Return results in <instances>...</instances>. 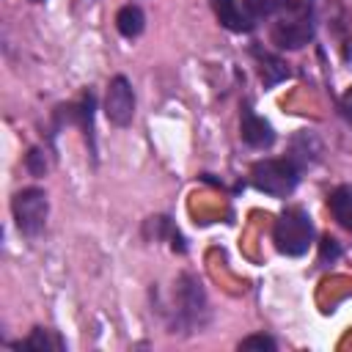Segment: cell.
<instances>
[{"mask_svg":"<svg viewBox=\"0 0 352 352\" xmlns=\"http://www.w3.org/2000/svg\"><path fill=\"white\" fill-rule=\"evenodd\" d=\"M338 107H341V116H344V121L352 126V85L344 91V96H341V102H338Z\"/></svg>","mask_w":352,"mask_h":352,"instance_id":"cell-15","label":"cell"},{"mask_svg":"<svg viewBox=\"0 0 352 352\" xmlns=\"http://www.w3.org/2000/svg\"><path fill=\"white\" fill-rule=\"evenodd\" d=\"M11 212H14V220H16V228L28 236H36L44 223H47V212H50V204H47V195L44 190L38 187H25L14 195L11 201Z\"/></svg>","mask_w":352,"mask_h":352,"instance_id":"cell-4","label":"cell"},{"mask_svg":"<svg viewBox=\"0 0 352 352\" xmlns=\"http://www.w3.org/2000/svg\"><path fill=\"white\" fill-rule=\"evenodd\" d=\"M239 349H258V352H275V341L264 333H256V336H248L239 341Z\"/></svg>","mask_w":352,"mask_h":352,"instance_id":"cell-13","label":"cell"},{"mask_svg":"<svg viewBox=\"0 0 352 352\" xmlns=\"http://www.w3.org/2000/svg\"><path fill=\"white\" fill-rule=\"evenodd\" d=\"M209 3H212V11H214V16L220 19L223 28H228L234 33L253 30L256 19H253V14L248 11L245 3H239V0H209Z\"/></svg>","mask_w":352,"mask_h":352,"instance_id":"cell-7","label":"cell"},{"mask_svg":"<svg viewBox=\"0 0 352 352\" xmlns=\"http://www.w3.org/2000/svg\"><path fill=\"white\" fill-rule=\"evenodd\" d=\"M338 253H341L338 242H336L333 236H324V239H322V256H319V261H322V264H327V258H330V261H336V258H338Z\"/></svg>","mask_w":352,"mask_h":352,"instance_id":"cell-14","label":"cell"},{"mask_svg":"<svg viewBox=\"0 0 352 352\" xmlns=\"http://www.w3.org/2000/svg\"><path fill=\"white\" fill-rule=\"evenodd\" d=\"M239 135L250 148H270L275 143V129L267 118H261L258 113H253L250 107L242 110L239 118Z\"/></svg>","mask_w":352,"mask_h":352,"instance_id":"cell-6","label":"cell"},{"mask_svg":"<svg viewBox=\"0 0 352 352\" xmlns=\"http://www.w3.org/2000/svg\"><path fill=\"white\" fill-rule=\"evenodd\" d=\"M58 346H60V341L50 330H41V327L33 330V336L25 341V349H41V352L44 349H58Z\"/></svg>","mask_w":352,"mask_h":352,"instance_id":"cell-11","label":"cell"},{"mask_svg":"<svg viewBox=\"0 0 352 352\" xmlns=\"http://www.w3.org/2000/svg\"><path fill=\"white\" fill-rule=\"evenodd\" d=\"M297 182H300V168L292 160H258L250 168V184L258 192H267L275 198L292 195Z\"/></svg>","mask_w":352,"mask_h":352,"instance_id":"cell-3","label":"cell"},{"mask_svg":"<svg viewBox=\"0 0 352 352\" xmlns=\"http://www.w3.org/2000/svg\"><path fill=\"white\" fill-rule=\"evenodd\" d=\"M104 116L110 124L116 126H126L135 116V94L126 77H113L107 85V96H104Z\"/></svg>","mask_w":352,"mask_h":352,"instance_id":"cell-5","label":"cell"},{"mask_svg":"<svg viewBox=\"0 0 352 352\" xmlns=\"http://www.w3.org/2000/svg\"><path fill=\"white\" fill-rule=\"evenodd\" d=\"M272 239H275V248L283 256H302V253H308V248L314 242L311 214L305 209H300V206H292V209L280 212V217L275 220V228H272Z\"/></svg>","mask_w":352,"mask_h":352,"instance_id":"cell-2","label":"cell"},{"mask_svg":"<svg viewBox=\"0 0 352 352\" xmlns=\"http://www.w3.org/2000/svg\"><path fill=\"white\" fill-rule=\"evenodd\" d=\"M36 3H38V0H36Z\"/></svg>","mask_w":352,"mask_h":352,"instance_id":"cell-17","label":"cell"},{"mask_svg":"<svg viewBox=\"0 0 352 352\" xmlns=\"http://www.w3.org/2000/svg\"><path fill=\"white\" fill-rule=\"evenodd\" d=\"M258 55V60H261V80H264V85H278L280 80H286L289 77V69H286V63L280 60V58H275V55H261V52H256Z\"/></svg>","mask_w":352,"mask_h":352,"instance_id":"cell-10","label":"cell"},{"mask_svg":"<svg viewBox=\"0 0 352 352\" xmlns=\"http://www.w3.org/2000/svg\"><path fill=\"white\" fill-rule=\"evenodd\" d=\"M316 33V0H286L272 25V41L280 50H300Z\"/></svg>","mask_w":352,"mask_h":352,"instance_id":"cell-1","label":"cell"},{"mask_svg":"<svg viewBox=\"0 0 352 352\" xmlns=\"http://www.w3.org/2000/svg\"><path fill=\"white\" fill-rule=\"evenodd\" d=\"M143 25H146V16H143V11H140L138 6H124V8L116 14V28H118V33L126 36V38L140 36V33H143Z\"/></svg>","mask_w":352,"mask_h":352,"instance_id":"cell-9","label":"cell"},{"mask_svg":"<svg viewBox=\"0 0 352 352\" xmlns=\"http://www.w3.org/2000/svg\"><path fill=\"white\" fill-rule=\"evenodd\" d=\"M245 6L253 14V19H261V16L278 14V8L283 6V0H245Z\"/></svg>","mask_w":352,"mask_h":352,"instance_id":"cell-12","label":"cell"},{"mask_svg":"<svg viewBox=\"0 0 352 352\" xmlns=\"http://www.w3.org/2000/svg\"><path fill=\"white\" fill-rule=\"evenodd\" d=\"M333 217L338 220V226H344L346 231H352V184H341L330 192L327 198Z\"/></svg>","mask_w":352,"mask_h":352,"instance_id":"cell-8","label":"cell"},{"mask_svg":"<svg viewBox=\"0 0 352 352\" xmlns=\"http://www.w3.org/2000/svg\"><path fill=\"white\" fill-rule=\"evenodd\" d=\"M38 157H41V151H38V148H33V151L28 154V168H30L36 176H41V173H44V168H47L44 162H38Z\"/></svg>","mask_w":352,"mask_h":352,"instance_id":"cell-16","label":"cell"}]
</instances>
